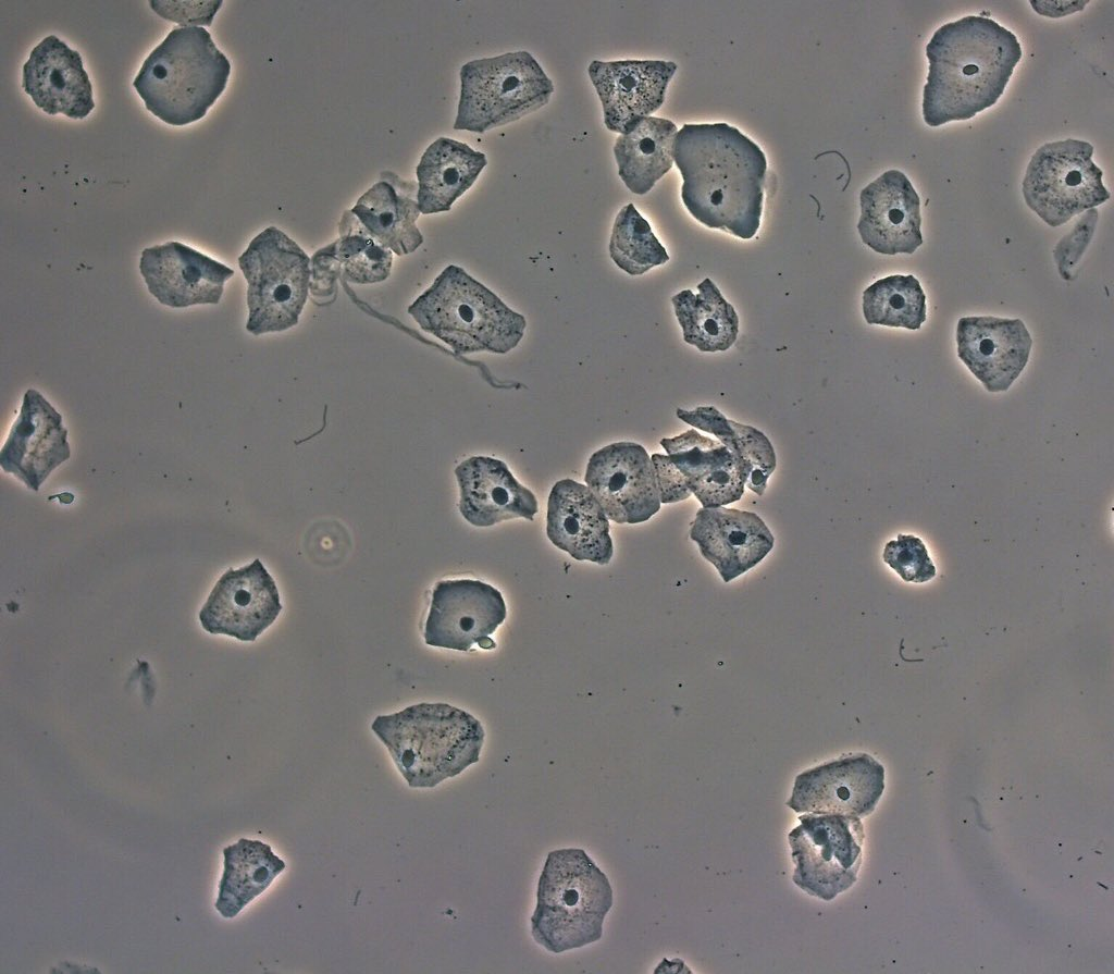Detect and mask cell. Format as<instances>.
Segmentation results:
<instances>
[{"label":"cell","mask_w":1114,"mask_h":974,"mask_svg":"<svg viewBox=\"0 0 1114 974\" xmlns=\"http://www.w3.org/2000/svg\"><path fill=\"white\" fill-rule=\"evenodd\" d=\"M672 157L683 180V205L694 219L742 239L755 236L767 172L756 143L726 122L684 124Z\"/></svg>","instance_id":"obj_1"},{"label":"cell","mask_w":1114,"mask_h":974,"mask_svg":"<svg viewBox=\"0 0 1114 974\" xmlns=\"http://www.w3.org/2000/svg\"><path fill=\"white\" fill-rule=\"evenodd\" d=\"M1022 56L1016 35L990 17L967 15L940 26L926 46L925 123L967 121L995 104Z\"/></svg>","instance_id":"obj_2"},{"label":"cell","mask_w":1114,"mask_h":974,"mask_svg":"<svg viewBox=\"0 0 1114 974\" xmlns=\"http://www.w3.org/2000/svg\"><path fill=\"white\" fill-rule=\"evenodd\" d=\"M371 730L410 788H434L461 774L479 762L485 738L473 715L440 702L379 715Z\"/></svg>","instance_id":"obj_3"},{"label":"cell","mask_w":1114,"mask_h":974,"mask_svg":"<svg viewBox=\"0 0 1114 974\" xmlns=\"http://www.w3.org/2000/svg\"><path fill=\"white\" fill-rule=\"evenodd\" d=\"M231 63L205 27H174L143 62L133 86L154 116L174 126L202 119L224 91Z\"/></svg>","instance_id":"obj_4"},{"label":"cell","mask_w":1114,"mask_h":974,"mask_svg":"<svg viewBox=\"0 0 1114 974\" xmlns=\"http://www.w3.org/2000/svg\"><path fill=\"white\" fill-rule=\"evenodd\" d=\"M407 311L457 356L507 354L518 346L527 326L521 313L456 264L447 266Z\"/></svg>","instance_id":"obj_5"},{"label":"cell","mask_w":1114,"mask_h":974,"mask_svg":"<svg viewBox=\"0 0 1114 974\" xmlns=\"http://www.w3.org/2000/svg\"><path fill=\"white\" fill-rule=\"evenodd\" d=\"M614 903L606 874L579 848L550 851L537 881L531 935L553 953L601 940Z\"/></svg>","instance_id":"obj_6"},{"label":"cell","mask_w":1114,"mask_h":974,"mask_svg":"<svg viewBox=\"0 0 1114 974\" xmlns=\"http://www.w3.org/2000/svg\"><path fill=\"white\" fill-rule=\"evenodd\" d=\"M454 130L484 134L548 103L554 84L528 51L468 61L460 69Z\"/></svg>","instance_id":"obj_7"},{"label":"cell","mask_w":1114,"mask_h":974,"mask_svg":"<svg viewBox=\"0 0 1114 974\" xmlns=\"http://www.w3.org/2000/svg\"><path fill=\"white\" fill-rule=\"evenodd\" d=\"M310 258L288 235L269 226L238 257L247 281L246 330L253 335L296 325L310 286Z\"/></svg>","instance_id":"obj_8"},{"label":"cell","mask_w":1114,"mask_h":974,"mask_svg":"<svg viewBox=\"0 0 1114 974\" xmlns=\"http://www.w3.org/2000/svg\"><path fill=\"white\" fill-rule=\"evenodd\" d=\"M1093 146L1067 138L1047 143L1031 156L1023 180L1026 205L1048 225L1060 226L1102 205L1110 192L1093 162Z\"/></svg>","instance_id":"obj_9"},{"label":"cell","mask_w":1114,"mask_h":974,"mask_svg":"<svg viewBox=\"0 0 1114 974\" xmlns=\"http://www.w3.org/2000/svg\"><path fill=\"white\" fill-rule=\"evenodd\" d=\"M788 836L795 864L793 883L825 901L833 900L857 879L864 827L857 816L804 814Z\"/></svg>","instance_id":"obj_10"},{"label":"cell","mask_w":1114,"mask_h":974,"mask_svg":"<svg viewBox=\"0 0 1114 974\" xmlns=\"http://www.w3.org/2000/svg\"><path fill=\"white\" fill-rule=\"evenodd\" d=\"M506 616L505 600L493 585L473 579L441 580L432 590L424 642L463 652L475 643L492 649L490 636Z\"/></svg>","instance_id":"obj_11"},{"label":"cell","mask_w":1114,"mask_h":974,"mask_svg":"<svg viewBox=\"0 0 1114 974\" xmlns=\"http://www.w3.org/2000/svg\"><path fill=\"white\" fill-rule=\"evenodd\" d=\"M584 481L614 522H644L660 509L654 466L639 443L616 442L593 453Z\"/></svg>","instance_id":"obj_12"},{"label":"cell","mask_w":1114,"mask_h":974,"mask_svg":"<svg viewBox=\"0 0 1114 974\" xmlns=\"http://www.w3.org/2000/svg\"><path fill=\"white\" fill-rule=\"evenodd\" d=\"M282 608L274 579L256 558L221 575L200 608L198 619L210 634L252 642L276 620Z\"/></svg>","instance_id":"obj_13"},{"label":"cell","mask_w":1114,"mask_h":974,"mask_svg":"<svg viewBox=\"0 0 1114 974\" xmlns=\"http://www.w3.org/2000/svg\"><path fill=\"white\" fill-rule=\"evenodd\" d=\"M884 790V767L856 753L806 769L795 777L787 805L796 813L866 816Z\"/></svg>","instance_id":"obj_14"},{"label":"cell","mask_w":1114,"mask_h":974,"mask_svg":"<svg viewBox=\"0 0 1114 974\" xmlns=\"http://www.w3.org/2000/svg\"><path fill=\"white\" fill-rule=\"evenodd\" d=\"M67 435L62 415L40 392L28 389L1 447L0 467L37 492L50 473L70 459Z\"/></svg>","instance_id":"obj_15"},{"label":"cell","mask_w":1114,"mask_h":974,"mask_svg":"<svg viewBox=\"0 0 1114 974\" xmlns=\"http://www.w3.org/2000/svg\"><path fill=\"white\" fill-rule=\"evenodd\" d=\"M677 64L667 60H594L587 67L599 98L605 126L620 134L631 131L665 102Z\"/></svg>","instance_id":"obj_16"},{"label":"cell","mask_w":1114,"mask_h":974,"mask_svg":"<svg viewBox=\"0 0 1114 974\" xmlns=\"http://www.w3.org/2000/svg\"><path fill=\"white\" fill-rule=\"evenodd\" d=\"M139 272L149 293L174 309L216 305L234 270L180 242L143 249Z\"/></svg>","instance_id":"obj_17"},{"label":"cell","mask_w":1114,"mask_h":974,"mask_svg":"<svg viewBox=\"0 0 1114 974\" xmlns=\"http://www.w3.org/2000/svg\"><path fill=\"white\" fill-rule=\"evenodd\" d=\"M1032 340L1018 319L969 316L956 325L958 358L991 393L1006 392L1025 369Z\"/></svg>","instance_id":"obj_18"},{"label":"cell","mask_w":1114,"mask_h":974,"mask_svg":"<svg viewBox=\"0 0 1114 974\" xmlns=\"http://www.w3.org/2000/svg\"><path fill=\"white\" fill-rule=\"evenodd\" d=\"M857 231L874 251L912 255L923 245L920 198L908 177L888 170L859 194Z\"/></svg>","instance_id":"obj_19"},{"label":"cell","mask_w":1114,"mask_h":974,"mask_svg":"<svg viewBox=\"0 0 1114 974\" xmlns=\"http://www.w3.org/2000/svg\"><path fill=\"white\" fill-rule=\"evenodd\" d=\"M22 87L50 115L84 119L95 108L92 85L78 51L55 35L40 40L23 65Z\"/></svg>","instance_id":"obj_20"},{"label":"cell","mask_w":1114,"mask_h":974,"mask_svg":"<svg viewBox=\"0 0 1114 974\" xmlns=\"http://www.w3.org/2000/svg\"><path fill=\"white\" fill-rule=\"evenodd\" d=\"M690 538L725 582L755 567L772 550L775 538L755 513L702 507L691 522Z\"/></svg>","instance_id":"obj_21"},{"label":"cell","mask_w":1114,"mask_h":974,"mask_svg":"<svg viewBox=\"0 0 1114 974\" xmlns=\"http://www.w3.org/2000/svg\"><path fill=\"white\" fill-rule=\"evenodd\" d=\"M609 519L592 491L572 479L557 481L548 495L546 534L572 558L607 565L614 555Z\"/></svg>","instance_id":"obj_22"},{"label":"cell","mask_w":1114,"mask_h":974,"mask_svg":"<svg viewBox=\"0 0 1114 974\" xmlns=\"http://www.w3.org/2000/svg\"><path fill=\"white\" fill-rule=\"evenodd\" d=\"M455 476L460 495L458 509L475 527L515 518L532 521L537 513L535 495L500 459L472 456L455 468Z\"/></svg>","instance_id":"obj_23"},{"label":"cell","mask_w":1114,"mask_h":974,"mask_svg":"<svg viewBox=\"0 0 1114 974\" xmlns=\"http://www.w3.org/2000/svg\"><path fill=\"white\" fill-rule=\"evenodd\" d=\"M660 445L702 507L725 506L743 496L745 485L734 458L719 441L690 429L660 440Z\"/></svg>","instance_id":"obj_24"},{"label":"cell","mask_w":1114,"mask_h":974,"mask_svg":"<svg viewBox=\"0 0 1114 974\" xmlns=\"http://www.w3.org/2000/svg\"><path fill=\"white\" fill-rule=\"evenodd\" d=\"M417 193L418 183L383 171L350 211L380 244L397 256L408 255L423 243L416 224L421 213Z\"/></svg>","instance_id":"obj_25"},{"label":"cell","mask_w":1114,"mask_h":974,"mask_svg":"<svg viewBox=\"0 0 1114 974\" xmlns=\"http://www.w3.org/2000/svg\"><path fill=\"white\" fill-rule=\"evenodd\" d=\"M486 164V156L466 143L449 137L435 139L424 150L416 168L420 212L449 211Z\"/></svg>","instance_id":"obj_26"},{"label":"cell","mask_w":1114,"mask_h":974,"mask_svg":"<svg viewBox=\"0 0 1114 974\" xmlns=\"http://www.w3.org/2000/svg\"><path fill=\"white\" fill-rule=\"evenodd\" d=\"M677 125L668 119L646 116L614 145L618 174L635 195L647 194L673 165Z\"/></svg>","instance_id":"obj_27"},{"label":"cell","mask_w":1114,"mask_h":974,"mask_svg":"<svg viewBox=\"0 0 1114 974\" xmlns=\"http://www.w3.org/2000/svg\"><path fill=\"white\" fill-rule=\"evenodd\" d=\"M676 415L683 422L715 435L732 454L745 488L759 496L765 493L777 458L770 440L762 431L726 418L714 406L693 410L678 408Z\"/></svg>","instance_id":"obj_28"},{"label":"cell","mask_w":1114,"mask_h":974,"mask_svg":"<svg viewBox=\"0 0 1114 974\" xmlns=\"http://www.w3.org/2000/svg\"><path fill=\"white\" fill-rule=\"evenodd\" d=\"M284 860L271 846L257 839L239 838L223 849V873L219 883L215 910L233 918L285 870Z\"/></svg>","instance_id":"obj_29"},{"label":"cell","mask_w":1114,"mask_h":974,"mask_svg":"<svg viewBox=\"0 0 1114 974\" xmlns=\"http://www.w3.org/2000/svg\"><path fill=\"white\" fill-rule=\"evenodd\" d=\"M697 291L683 289L671 297L683 340L702 353L725 352L738 338L735 309L709 278L697 285Z\"/></svg>","instance_id":"obj_30"},{"label":"cell","mask_w":1114,"mask_h":974,"mask_svg":"<svg viewBox=\"0 0 1114 974\" xmlns=\"http://www.w3.org/2000/svg\"><path fill=\"white\" fill-rule=\"evenodd\" d=\"M863 315L868 324L919 330L927 319L923 286L913 274L877 280L863 293Z\"/></svg>","instance_id":"obj_31"},{"label":"cell","mask_w":1114,"mask_h":974,"mask_svg":"<svg viewBox=\"0 0 1114 974\" xmlns=\"http://www.w3.org/2000/svg\"><path fill=\"white\" fill-rule=\"evenodd\" d=\"M338 233L339 238L324 249L342 267L347 281L374 284L389 276L392 251L374 239L350 210L343 213Z\"/></svg>","instance_id":"obj_32"},{"label":"cell","mask_w":1114,"mask_h":974,"mask_svg":"<svg viewBox=\"0 0 1114 974\" xmlns=\"http://www.w3.org/2000/svg\"><path fill=\"white\" fill-rule=\"evenodd\" d=\"M609 256L619 269L630 275H642L669 260L666 248L633 204L623 206L615 219Z\"/></svg>","instance_id":"obj_33"},{"label":"cell","mask_w":1114,"mask_h":974,"mask_svg":"<svg viewBox=\"0 0 1114 974\" xmlns=\"http://www.w3.org/2000/svg\"><path fill=\"white\" fill-rule=\"evenodd\" d=\"M882 558L905 582L924 583L937 575L926 544L914 534L900 533L887 542Z\"/></svg>","instance_id":"obj_34"},{"label":"cell","mask_w":1114,"mask_h":974,"mask_svg":"<svg viewBox=\"0 0 1114 974\" xmlns=\"http://www.w3.org/2000/svg\"><path fill=\"white\" fill-rule=\"evenodd\" d=\"M223 1H168L151 0L153 12L181 27L210 26Z\"/></svg>","instance_id":"obj_35"},{"label":"cell","mask_w":1114,"mask_h":974,"mask_svg":"<svg viewBox=\"0 0 1114 974\" xmlns=\"http://www.w3.org/2000/svg\"><path fill=\"white\" fill-rule=\"evenodd\" d=\"M1097 220L1098 211L1094 208L1087 210L1075 225L1073 232L1063 237L1056 245L1054 258L1059 272L1064 279H1069V269L1078 262L1089 245Z\"/></svg>","instance_id":"obj_36"},{"label":"cell","mask_w":1114,"mask_h":974,"mask_svg":"<svg viewBox=\"0 0 1114 974\" xmlns=\"http://www.w3.org/2000/svg\"><path fill=\"white\" fill-rule=\"evenodd\" d=\"M661 504H671L689 498L692 493L684 479L667 454L655 453L651 457Z\"/></svg>","instance_id":"obj_37"},{"label":"cell","mask_w":1114,"mask_h":974,"mask_svg":"<svg viewBox=\"0 0 1114 974\" xmlns=\"http://www.w3.org/2000/svg\"><path fill=\"white\" fill-rule=\"evenodd\" d=\"M1089 1H1030L1033 10L1041 15L1057 19L1081 11Z\"/></svg>","instance_id":"obj_38"}]
</instances>
